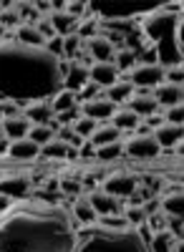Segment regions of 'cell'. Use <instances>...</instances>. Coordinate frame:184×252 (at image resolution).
<instances>
[{
	"instance_id": "6da1fadb",
	"label": "cell",
	"mask_w": 184,
	"mask_h": 252,
	"mask_svg": "<svg viewBox=\"0 0 184 252\" xmlns=\"http://www.w3.org/2000/svg\"><path fill=\"white\" fill-rule=\"evenodd\" d=\"M63 89L61 61L46 48L20 46L18 40L0 43V94L13 103L51 101Z\"/></svg>"
},
{
	"instance_id": "7a4b0ae2",
	"label": "cell",
	"mask_w": 184,
	"mask_h": 252,
	"mask_svg": "<svg viewBox=\"0 0 184 252\" xmlns=\"http://www.w3.org/2000/svg\"><path fill=\"white\" fill-rule=\"evenodd\" d=\"M76 222L61 207H26L0 220V252H73Z\"/></svg>"
},
{
	"instance_id": "3957f363",
	"label": "cell",
	"mask_w": 184,
	"mask_h": 252,
	"mask_svg": "<svg viewBox=\"0 0 184 252\" xmlns=\"http://www.w3.org/2000/svg\"><path fill=\"white\" fill-rule=\"evenodd\" d=\"M182 3H161L147 10L141 20V38L147 40V46L156 51V63L161 68L182 66L184 61V43H182Z\"/></svg>"
},
{
	"instance_id": "277c9868",
	"label": "cell",
	"mask_w": 184,
	"mask_h": 252,
	"mask_svg": "<svg viewBox=\"0 0 184 252\" xmlns=\"http://www.w3.org/2000/svg\"><path fill=\"white\" fill-rule=\"evenodd\" d=\"M73 252H149L134 227L126 229H104V227H81L76 229Z\"/></svg>"
},
{
	"instance_id": "5b68a950",
	"label": "cell",
	"mask_w": 184,
	"mask_h": 252,
	"mask_svg": "<svg viewBox=\"0 0 184 252\" xmlns=\"http://www.w3.org/2000/svg\"><path fill=\"white\" fill-rule=\"evenodd\" d=\"M124 154L129 157V159H139V161H149V159H156L159 154H161V149H159V144H156V139L152 136V134H147V136H131V139H126V144H124Z\"/></svg>"
},
{
	"instance_id": "8992f818",
	"label": "cell",
	"mask_w": 184,
	"mask_h": 252,
	"mask_svg": "<svg viewBox=\"0 0 184 252\" xmlns=\"http://www.w3.org/2000/svg\"><path fill=\"white\" fill-rule=\"evenodd\" d=\"M126 81L134 89L149 91V89H156L159 83H164V68L161 66H134L126 73Z\"/></svg>"
},
{
	"instance_id": "52a82bcc",
	"label": "cell",
	"mask_w": 184,
	"mask_h": 252,
	"mask_svg": "<svg viewBox=\"0 0 184 252\" xmlns=\"http://www.w3.org/2000/svg\"><path fill=\"white\" fill-rule=\"evenodd\" d=\"M139 187V177L136 174H129V172H114L111 177L104 179V192L116 197V199H126L134 189Z\"/></svg>"
},
{
	"instance_id": "ba28073f",
	"label": "cell",
	"mask_w": 184,
	"mask_h": 252,
	"mask_svg": "<svg viewBox=\"0 0 184 252\" xmlns=\"http://www.w3.org/2000/svg\"><path fill=\"white\" fill-rule=\"evenodd\" d=\"M61 76H63V89L78 94L89 83V68L78 61H61Z\"/></svg>"
},
{
	"instance_id": "9c48e42d",
	"label": "cell",
	"mask_w": 184,
	"mask_h": 252,
	"mask_svg": "<svg viewBox=\"0 0 184 252\" xmlns=\"http://www.w3.org/2000/svg\"><path fill=\"white\" fill-rule=\"evenodd\" d=\"M161 199V215H169V217H182L184 215V194H182V184H167L164 192L159 194Z\"/></svg>"
},
{
	"instance_id": "30bf717a",
	"label": "cell",
	"mask_w": 184,
	"mask_h": 252,
	"mask_svg": "<svg viewBox=\"0 0 184 252\" xmlns=\"http://www.w3.org/2000/svg\"><path fill=\"white\" fill-rule=\"evenodd\" d=\"M33 189V182L26 174H13V177H0V194L10 199H23Z\"/></svg>"
},
{
	"instance_id": "8fae6325",
	"label": "cell",
	"mask_w": 184,
	"mask_h": 252,
	"mask_svg": "<svg viewBox=\"0 0 184 252\" xmlns=\"http://www.w3.org/2000/svg\"><path fill=\"white\" fill-rule=\"evenodd\" d=\"M84 51H89V56H91L93 63H111L114 61V53H116V48L109 43L104 35L89 38L86 43H84Z\"/></svg>"
},
{
	"instance_id": "7c38bea8",
	"label": "cell",
	"mask_w": 184,
	"mask_h": 252,
	"mask_svg": "<svg viewBox=\"0 0 184 252\" xmlns=\"http://www.w3.org/2000/svg\"><path fill=\"white\" fill-rule=\"evenodd\" d=\"M126 103H129V111H134L139 119H147V116H152V114L159 111V103L154 101L152 91H141V89H136L134 96H131Z\"/></svg>"
},
{
	"instance_id": "4fadbf2b",
	"label": "cell",
	"mask_w": 184,
	"mask_h": 252,
	"mask_svg": "<svg viewBox=\"0 0 184 252\" xmlns=\"http://www.w3.org/2000/svg\"><path fill=\"white\" fill-rule=\"evenodd\" d=\"M40 157H46L48 161H61V159L76 161V159H78V149H76V146H68L66 141L51 139L48 144L40 146Z\"/></svg>"
},
{
	"instance_id": "5bb4252c",
	"label": "cell",
	"mask_w": 184,
	"mask_h": 252,
	"mask_svg": "<svg viewBox=\"0 0 184 252\" xmlns=\"http://www.w3.org/2000/svg\"><path fill=\"white\" fill-rule=\"evenodd\" d=\"M114 111H116V106H114L111 101H106L104 96H98V98H93V101L81 103V114L89 116V119H93L96 124H98V121H109V119L114 116Z\"/></svg>"
},
{
	"instance_id": "9a60e30c",
	"label": "cell",
	"mask_w": 184,
	"mask_h": 252,
	"mask_svg": "<svg viewBox=\"0 0 184 252\" xmlns=\"http://www.w3.org/2000/svg\"><path fill=\"white\" fill-rule=\"evenodd\" d=\"M89 202L93 207V212L101 217V215H121V199L106 194L104 189H96V192L89 194Z\"/></svg>"
},
{
	"instance_id": "2e32d148",
	"label": "cell",
	"mask_w": 184,
	"mask_h": 252,
	"mask_svg": "<svg viewBox=\"0 0 184 252\" xmlns=\"http://www.w3.org/2000/svg\"><path fill=\"white\" fill-rule=\"evenodd\" d=\"M31 126H48L51 121H53V109L48 106V101H33V103H28L26 106V111L20 114Z\"/></svg>"
},
{
	"instance_id": "e0dca14e",
	"label": "cell",
	"mask_w": 184,
	"mask_h": 252,
	"mask_svg": "<svg viewBox=\"0 0 184 252\" xmlns=\"http://www.w3.org/2000/svg\"><path fill=\"white\" fill-rule=\"evenodd\" d=\"M89 81L96 83L98 89H109L119 81V71L114 68V63H91L89 68Z\"/></svg>"
},
{
	"instance_id": "ac0fdd59",
	"label": "cell",
	"mask_w": 184,
	"mask_h": 252,
	"mask_svg": "<svg viewBox=\"0 0 184 252\" xmlns=\"http://www.w3.org/2000/svg\"><path fill=\"white\" fill-rule=\"evenodd\" d=\"M154 101L159 103V109H172V106H182V86H172V83H159L152 91Z\"/></svg>"
},
{
	"instance_id": "d6986e66",
	"label": "cell",
	"mask_w": 184,
	"mask_h": 252,
	"mask_svg": "<svg viewBox=\"0 0 184 252\" xmlns=\"http://www.w3.org/2000/svg\"><path fill=\"white\" fill-rule=\"evenodd\" d=\"M152 136L156 139V144H159V149L164 152V149H174L177 144H182V136H184V131H182V126H172V124H161V126H156V129L152 131Z\"/></svg>"
},
{
	"instance_id": "ffe728a7",
	"label": "cell",
	"mask_w": 184,
	"mask_h": 252,
	"mask_svg": "<svg viewBox=\"0 0 184 252\" xmlns=\"http://www.w3.org/2000/svg\"><path fill=\"white\" fill-rule=\"evenodd\" d=\"M8 157L15 159V161H33V159L40 157V146L33 144L28 136H26V139H18V141H10Z\"/></svg>"
},
{
	"instance_id": "44dd1931",
	"label": "cell",
	"mask_w": 184,
	"mask_h": 252,
	"mask_svg": "<svg viewBox=\"0 0 184 252\" xmlns=\"http://www.w3.org/2000/svg\"><path fill=\"white\" fill-rule=\"evenodd\" d=\"M0 129H3V136H5L8 141H18V139H26V136H28L31 124H28L23 116H13V119H3Z\"/></svg>"
},
{
	"instance_id": "7402d4cb",
	"label": "cell",
	"mask_w": 184,
	"mask_h": 252,
	"mask_svg": "<svg viewBox=\"0 0 184 252\" xmlns=\"http://www.w3.org/2000/svg\"><path fill=\"white\" fill-rule=\"evenodd\" d=\"M71 215H73V220H76L78 224H84V227L96 224V220H98V215L93 212L89 197H78V199L73 202V207H71Z\"/></svg>"
},
{
	"instance_id": "603a6c76",
	"label": "cell",
	"mask_w": 184,
	"mask_h": 252,
	"mask_svg": "<svg viewBox=\"0 0 184 252\" xmlns=\"http://www.w3.org/2000/svg\"><path fill=\"white\" fill-rule=\"evenodd\" d=\"M109 124L114 126V129H119L121 134H124V131H134L136 126L141 124V119H139L134 111H129V109H116L114 116L109 119Z\"/></svg>"
},
{
	"instance_id": "cb8c5ba5",
	"label": "cell",
	"mask_w": 184,
	"mask_h": 252,
	"mask_svg": "<svg viewBox=\"0 0 184 252\" xmlns=\"http://www.w3.org/2000/svg\"><path fill=\"white\" fill-rule=\"evenodd\" d=\"M134 91H136V89H134L131 83L124 78V81H116L114 86H109V91L104 94V98H106V101H111L114 106H119V103H126V101L134 96Z\"/></svg>"
},
{
	"instance_id": "d4e9b609",
	"label": "cell",
	"mask_w": 184,
	"mask_h": 252,
	"mask_svg": "<svg viewBox=\"0 0 184 252\" xmlns=\"http://www.w3.org/2000/svg\"><path fill=\"white\" fill-rule=\"evenodd\" d=\"M48 20H51V26H53L56 35H61V38H66V35L76 33V26H78L76 18H71L68 13H56V10L48 15Z\"/></svg>"
},
{
	"instance_id": "484cf974",
	"label": "cell",
	"mask_w": 184,
	"mask_h": 252,
	"mask_svg": "<svg viewBox=\"0 0 184 252\" xmlns=\"http://www.w3.org/2000/svg\"><path fill=\"white\" fill-rule=\"evenodd\" d=\"M15 40L20 46H31V48H46V40L40 38L35 26H20L15 28Z\"/></svg>"
},
{
	"instance_id": "4316f807",
	"label": "cell",
	"mask_w": 184,
	"mask_h": 252,
	"mask_svg": "<svg viewBox=\"0 0 184 252\" xmlns=\"http://www.w3.org/2000/svg\"><path fill=\"white\" fill-rule=\"evenodd\" d=\"M89 141L98 149V146H106V144L121 141V131H119V129H114L111 124H106V126H98V129L91 134V139H89Z\"/></svg>"
},
{
	"instance_id": "83f0119b",
	"label": "cell",
	"mask_w": 184,
	"mask_h": 252,
	"mask_svg": "<svg viewBox=\"0 0 184 252\" xmlns=\"http://www.w3.org/2000/svg\"><path fill=\"white\" fill-rule=\"evenodd\" d=\"M78 103V98H76V94L73 91H66V89H61L51 101H48V106L53 109V114H61V111H68V109H73Z\"/></svg>"
},
{
	"instance_id": "f1b7e54d",
	"label": "cell",
	"mask_w": 184,
	"mask_h": 252,
	"mask_svg": "<svg viewBox=\"0 0 184 252\" xmlns=\"http://www.w3.org/2000/svg\"><path fill=\"white\" fill-rule=\"evenodd\" d=\"M114 68L119 71V76L121 73H129L134 66H136V53L134 51H129V48H119L116 53H114Z\"/></svg>"
},
{
	"instance_id": "f546056e",
	"label": "cell",
	"mask_w": 184,
	"mask_h": 252,
	"mask_svg": "<svg viewBox=\"0 0 184 252\" xmlns=\"http://www.w3.org/2000/svg\"><path fill=\"white\" fill-rule=\"evenodd\" d=\"M177 242H179V240H174V237H172V232L161 229V232H154V235H152L149 252H172Z\"/></svg>"
},
{
	"instance_id": "4dcf8cb0",
	"label": "cell",
	"mask_w": 184,
	"mask_h": 252,
	"mask_svg": "<svg viewBox=\"0 0 184 252\" xmlns=\"http://www.w3.org/2000/svg\"><path fill=\"white\" fill-rule=\"evenodd\" d=\"M81 51H84V40H81L76 33H71V35L63 38V58L61 61H76L81 56Z\"/></svg>"
},
{
	"instance_id": "1f68e13d",
	"label": "cell",
	"mask_w": 184,
	"mask_h": 252,
	"mask_svg": "<svg viewBox=\"0 0 184 252\" xmlns=\"http://www.w3.org/2000/svg\"><path fill=\"white\" fill-rule=\"evenodd\" d=\"M124 157V144L121 141H114V144H106V146H98L96 149V159L98 161H116Z\"/></svg>"
},
{
	"instance_id": "d6a6232c",
	"label": "cell",
	"mask_w": 184,
	"mask_h": 252,
	"mask_svg": "<svg viewBox=\"0 0 184 252\" xmlns=\"http://www.w3.org/2000/svg\"><path fill=\"white\" fill-rule=\"evenodd\" d=\"M58 192L63 194V197H81V177H61L58 179Z\"/></svg>"
},
{
	"instance_id": "836d02e7",
	"label": "cell",
	"mask_w": 184,
	"mask_h": 252,
	"mask_svg": "<svg viewBox=\"0 0 184 252\" xmlns=\"http://www.w3.org/2000/svg\"><path fill=\"white\" fill-rule=\"evenodd\" d=\"M0 26H3L5 31L23 26V23H20V18H18V13L13 10V3H0Z\"/></svg>"
},
{
	"instance_id": "e575fe53",
	"label": "cell",
	"mask_w": 184,
	"mask_h": 252,
	"mask_svg": "<svg viewBox=\"0 0 184 252\" xmlns=\"http://www.w3.org/2000/svg\"><path fill=\"white\" fill-rule=\"evenodd\" d=\"M71 129L76 131V136H81V139L86 141V139H91V134L98 129V124H96L93 119H89V116H84V114H81V119H78V121L71 126Z\"/></svg>"
},
{
	"instance_id": "d590c367",
	"label": "cell",
	"mask_w": 184,
	"mask_h": 252,
	"mask_svg": "<svg viewBox=\"0 0 184 252\" xmlns=\"http://www.w3.org/2000/svg\"><path fill=\"white\" fill-rule=\"evenodd\" d=\"M96 227H104V229H126L129 222L124 215H101L96 220Z\"/></svg>"
},
{
	"instance_id": "8d00e7d4",
	"label": "cell",
	"mask_w": 184,
	"mask_h": 252,
	"mask_svg": "<svg viewBox=\"0 0 184 252\" xmlns=\"http://www.w3.org/2000/svg\"><path fill=\"white\" fill-rule=\"evenodd\" d=\"M96 31H98V18H86V20H81V23L76 26V35L84 40V43H86L89 38L98 35Z\"/></svg>"
},
{
	"instance_id": "74e56055",
	"label": "cell",
	"mask_w": 184,
	"mask_h": 252,
	"mask_svg": "<svg viewBox=\"0 0 184 252\" xmlns=\"http://www.w3.org/2000/svg\"><path fill=\"white\" fill-rule=\"evenodd\" d=\"M28 139H31L33 144H38V146H43V144H48L51 139H56V134L48 129V126H31Z\"/></svg>"
},
{
	"instance_id": "f35d334b",
	"label": "cell",
	"mask_w": 184,
	"mask_h": 252,
	"mask_svg": "<svg viewBox=\"0 0 184 252\" xmlns=\"http://www.w3.org/2000/svg\"><path fill=\"white\" fill-rule=\"evenodd\" d=\"M53 119H56V124H58V126H73V124L81 119V106L76 103L73 109H68V111H61V114H56Z\"/></svg>"
},
{
	"instance_id": "ab89813d",
	"label": "cell",
	"mask_w": 184,
	"mask_h": 252,
	"mask_svg": "<svg viewBox=\"0 0 184 252\" xmlns=\"http://www.w3.org/2000/svg\"><path fill=\"white\" fill-rule=\"evenodd\" d=\"M161 119H164V124H172V126H182L184 121V109L182 106H172V109H159Z\"/></svg>"
},
{
	"instance_id": "60d3db41",
	"label": "cell",
	"mask_w": 184,
	"mask_h": 252,
	"mask_svg": "<svg viewBox=\"0 0 184 252\" xmlns=\"http://www.w3.org/2000/svg\"><path fill=\"white\" fill-rule=\"evenodd\" d=\"M121 215L126 217L129 227H134V229L147 222V215H144V209H141V207H126V212H121Z\"/></svg>"
},
{
	"instance_id": "b9f144b4",
	"label": "cell",
	"mask_w": 184,
	"mask_h": 252,
	"mask_svg": "<svg viewBox=\"0 0 184 252\" xmlns=\"http://www.w3.org/2000/svg\"><path fill=\"white\" fill-rule=\"evenodd\" d=\"M56 139H58V141H66L68 146H76V149L81 146V141H84L81 136H76V131L71 129V126H61V129L56 131Z\"/></svg>"
},
{
	"instance_id": "7bdbcfd3",
	"label": "cell",
	"mask_w": 184,
	"mask_h": 252,
	"mask_svg": "<svg viewBox=\"0 0 184 252\" xmlns=\"http://www.w3.org/2000/svg\"><path fill=\"white\" fill-rule=\"evenodd\" d=\"M63 13H68L71 18H84L86 13H89V3H84V0H66V10Z\"/></svg>"
},
{
	"instance_id": "ee69618b",
	"label": "cell",
	"mask_w": 184,
	"mask_h": 252,
	"mask_svg": "<svg viewBox=\"0 0 184 252\" xmlns=\"http://www.w3.org/2000/svg\"><path fill=\"white\" fill-rule=\"evenodd\" d=\"M98 94H101V89L96 86V83H91V81H89L86 86H84V89H81V91L76 94V98H78L81 103H86V101H93V98H98Z\"/></svg>"
},
{
	"instance_id": "f6af8a7d",
	"label": "cell",
	"mask_w": 184,
	"mask_h": 252,
	"mask_svg": "<svg viewBox=\"0 0 184 252\" xmlns=\"http://www.w3.org/2000/svg\"><path fill=\"white\" fill-rule=\"evenodd\" d=\"M182 81H184V68H182V66L164 68V83H172V86H182Z\"/></svg>"
},
{
	"instance_id": "bcb514c9",
	"label": "cell",
	"mask_w": 184,
	"mask_h": 252,
	"mask_svg": "<svg viewBox=\"0 0 184 252\" xmlns=\"http://www.w3.org/2000/svg\"><path fill=\"white\" fill-rule=\"evenodd\" d=\"M167 232H172V237L182 242V237H184V224H182V217H169V215H167Z\"/></svg>"
},
{
	"instance_id": "7dc6e473",
	"label": "cell",
	"mask_w": 184,
	"mask_h": 252,
	"mask_svg": "<svg viewBox=\"0 0 184 252\" xmlns=\"http://www.w3.org/2000/svg\"><path fill=\"white\" fill-rule=\"evenodd\" d=\"M147 227L152 229V232H161V229H167V215H161V212L149 215L147 217Z\"/></svg>"
},
{
	"instance_id": "c3c4849f",
	"label": "cell",
	"mask_w": 184,
	"mask_h": 252,
	"mask_svg": "<svg viewBox=\"0 0 184 252\" xmlns=\"http://www.w3.org/2000/svg\"><path fill=\"white\" fill-rule=\"evenodd\" d=\"M35 31L40 33V38H43V40H51V38H56V31H53V26H51L48 15L38 20V23H35Z\"/></svg>"
},
{
	"instance_id": "681fc988",
	"label": "cell",
	"mask_w": 184,
	"mask_h": 252,
	"mask_svg": "<svg viewBox=\"0 0 184 252\" xmlns=\"http://www.w3.org/2000/svg\"><path fill=\"white\" fill-rule=\"evenodd\" d=\"M46 51L61 61V58H63V38H61V35H56V38L46 40Z\"/></svg>"
},
{
	"instance_id": "f907efd6",
	"label": "cell",
	"mask_w": 184,
	"mask_h": 252,
	"mask_svg": "<svg viewBox=\"0 0 184 252\" xmlns=\"http://www.w3.org/2000/svg\"><path fill=\"white\" fill-rule=\"evenodd\" d=\"M13 116H20V109H18V103L13 101H0V121L3 119H13Z\"/></svg>"
},
{
	"instance_id": "816d5d0a",
	"label": "cell",
	"mask_w": 184,
	"mask_h": 252,
	"mask_svg": "<svg viewBox=\"0 0 184 252\" xmlns=\"http://www.w3.org/2000/svg\"><path fill=\"white\" fill-rule=\"evenodd\" d=\"M78 159H96V146L86 139V141H81L78 146Z\"/></svg>"
},
{
	"instance_id": "f5cc1de1",
	"label": "cell",
	"mask_w": 184,
	"mask_h": 252,
	"mask_svg": "<svg viewBox=\"0 0 184 252\" xmlns=\"http://www.w3.org/2000/svg\"><path fill=\"white\" fill-rule=\"evenodd\" d=\"M141 209H144V215H147V217H149V215H156L159 209H161V199H159V194L152 197V199H147L144 204H141Z\"/></svg>"
},
{
	"instance_id": "db71d44e",
	"label": "cell",
	"mask_w": 184,
	"mask_h": 252,
	"mask_svg": "<svg viewBox=\"0 0 184 252\" xmlns=\"http://www.w3.org/2000/svg\"><path fill=\"white\" fill-rule=\"evenodd\" d=\"M147 126H149V129L154 131L156 129V126H161V124H164V119H161V114L156 111V114H152V116H147V121H144Z\"/></svg>"
},
{
	"instance_id": "11a10c76",
	"label": "cell",
	"mask_w": 184,
	"mask_h": 252,
	"mask_svg": "<svg viewBox=\"0 0 184 252\" xmlns=\"http://www.w3.org/2000/svg\"><path fill=\"white\" fill-rule=\"evenodd\" d=\"M10 207H13V199H10V197H5V194H0V215L8 212Z\"/></svg>"
},
{
	"instance_id": "9f6ffc18",
	"label": "cell",
	"mask_w": 184,
	"mask_h": 252,
	"mask_svg": "<svg viewBox=\"0 0 184 252\" xmlns=\"http://www.w3.org/2000/svg\"><path fill=\"white\" fill-rule=\"evenodd\" d=\"M40 189H46V192H58V179H56V177L46 179V184L40 187Z\"/></svg>"
},
{
	"instance_id": "6f0895ef",
	"label": "cell",
	"mask_w": 184,
	"mask_h": 252,
	"mask_svg": "<svg viewBox=\"0 0 184 252\" xmlns=\"http://www.w3.org/2000/svg\"><path fill=\"white\" fill-rule=\"evenodd\" d=\"M33 5H35V10L48 13V15H51V10H53V8H51V0H48V3H43V0H40V3H33Z\"/></svg>"
},
{
	"instance_id": "680465c9",
	"label": "cell",
	"mask_w": 184,
	"mask_h": 252,
	"mask_svg": "<svg viewBox=\"0 0 184 252\" xmlns=\"http://www.w3.org/2000/svg\"><path fill=\"white\" fill-rule=\"evenodd\" d=\"M8 146H10L8 139H0V157H5V154H8Z\"/></svg>"
},
{
	"instance_id": "91938a15",
	"label": "cell",
	"mask_w": 184,
	"mask_h": 252,
	"mask_svg": "<svg viewBox=\"0 0 184 252\" xmlns=\"http://www.w3.org/2000/svg\"><path fill=\"white\" fill-rule=\"evenodd\" d=\"M3 40H5V28L0 26V43H3Z\"/></svg>"
}]
</instances>
